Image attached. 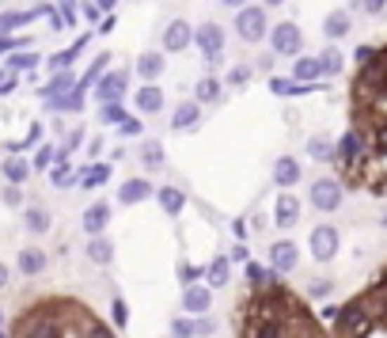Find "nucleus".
Masks as SVG:
<instances>
[{
    "label": "nucleus",
    "instance_id": "c756f323",
    "mask_svg": "<svg viewBox=\"0 0 387 338\" xmlns=\"http://www.w3.org/2000/svg\"><path fill=\"white\" fill-rule=\"evenodd\" d=\"M319 61L315 58H296V65H292V84H319Z\"/></svg>",
    "mask_w": 387,
    "mask_h": 338
},
{
    "label": "nucleus",
    "instance_id": "09e8293b",
    "mask_svg": "<svg viewBox=\"0 0 387 338\" xmlns=\"http://www.w3.org/2000/svg\"><path fill=\"white\" fill-rule=\"evenodd\" d=\"M15 84H20V77L8 69H0V96H8V91H15Z\"/></svg>",
    "mask_w": 387,
    "mask_h": 338
},
{
    "label": "nucleus",
    "instance_id": "6e6552de",
    "mask_svg": "<svg viewBox=\"0 0 387 338\" xmlns=\"http://www.w3.org/2000/svg\"><path fill=\"white\" fill-rule=\"evenodd\" d=\"M296 262H300V247L292 240H277V243H270V270L273 274H292L296 270Z\"/></svg>",
    "mask_w": 387,
    "mask_h": 338
},
{
    "label": "nucleus",
    "instance_id": "3c124183",
    "mask_svg": "<svg viewBox=\"0 0 387 338\" xmlns=\"http://www.w3.org/2000/svg\"><path fill=\"white\" fill-rule=\"evenodd\" d=\"M228 262H251V251H247V243H235L232 247V259Z\"/></svg>",
    "mask_w": 387,
    "mask_h": 338
},
{
    "label": "nucleus",
    "instance_id": "f704fd0d",
    "mask_svg": "<svg viewBox=\"0 0 387 338\" xmlns=\"http://www.w3.org/2000/svg\"><path fill=\"white\" fill-rule=\"evenodd\" d=\"M31 20H39V8H34V12H0V39H4V34H12L15 27L31 23Z\"/></svg>",
    "mask_w": 387,
    "mask_h": 338
},
{
    "label": "nucleus",
    "instance_id": "a19ab883",
    "mask_svg": "<svg viewBox=\"0 0 387 338\" xmlns=\"http://www.w3.org/2000/svg\"><path fill=\"white\" fill-rule=\"evenodd\" d=\"M330 293H334V281H327V278H315L308 285V300H327Z\"/></svg>",
    "mask_w": 387,
    "mask_h": 338
},
{
    "label": "nucleus",
    "instance_id": "de8ad7c7",
    "mask_svg": "<svg viewBox=\"0 0 387 338\" xmlns=\"http://www.w3.org/2000/svg\"><path fill=\"white\" fill-rule=\"evenodd\" d=\"M80 15H84V20H88V23H103V8L96 4V0H84Z\"/></svg>",
    "mask_w": 387,
    "mask_h": 338
},
{
    "label": "nucleus",
    "instance_id": "9b49d317",
    "mask_svg": "<svg viewBox=\"0 0 387 338\" xmlns=\"http://www.w3.org/2000/svg\"><path fill=\"white\" fill-rule=\"evenodd\" d=\"M273 224L277 228H296L300 224V198L296 194H277V202H273Z\"/></svg>",
    "mask_w": 387,
    "mask_h": 338
},
{
    "label": "nucleus",
    "instance_id": "aec40b11",
    "mask_svg": "<svg viewBox=\"0 0 387 338\" xmlns=\"http://www.w3.org/2000/svg\"><path fill=\"white\" fill-rule=\"evenodd\" d=\"M0 175H4V183L8 186H23L27 179H31V164H27V160L23 156H8L4 160V164H0Z\"/></svg>",
    "mask_w": 387,
    "mask_h": 338
},
{
    "label": "nucleus",
    "instance_id": "5fc2aeb1",
    "mask_svg": "<svg viewBox=\"0 0 387 338\" xmlns=\"http://www.w3.org/2000/svg\"><path fill=\"white\" fill-rule=\"evenodd\" d=\"M232 232H235V240H240V243L247 240V224H243V221H235V224H232Z\"/></svg>",
    "mask_w": 387,
    "mask_h": 338
},
{
    "label": "nucleus",
    "instance_id": "423d86ee",
    "mask_svg": "<svg viewBox=\"0 0 387 338\" xmlns=\"http://www.w3.org/2000/svg\"><path fill=\"white\" fill-rule=\"evenodd\" d=\"M308 198H311V205H315L319 213H334V209H342L346 190H342V183H338V179H315Z\"/></svg>",
    "mask_w": 387,
    "mask_h": 338
},
{
    "label": "nucleus",
    "instance_id": "680f3d73",
    "mask_svg": "<svg viewBox=\"0 0 387 338\" xmlns=\"http://www.w3.org/2000/svg\"><path fill=\"white\" fill-rule=\"evenodd\" d=\"M0 323H4V312H0Z\"/></svg>",
    "mask_w": 387,
    "mask_h": 338
},
{
    "label": "nucleus",
    "instance_id": "f8f14e48",
    "mask_svg": "<svg viewBox=\"0 0 387 338\" xmlns=\"http://www.w3.org/2000/svg\"><path fill=\"white\" fill-rule=\"evenodd\" d=\"M190 42H194V27L186 23V20H175V23H167V31H164V50H159V53H183Z\"/></svg>",
    "mask_w": 387,
    "mask_h": 338
},
{
    "label": "nucleus",
    "instance_id": "7ed1b4c3",
    "mask_svg": "<svg viewBox=\"0 0 387 338\" xmlns=\"http://www.w3.org/2000/svg\"><path fill=\"white\" fill-rule=\"evenodd\" d=\"M235 31H240V39L251 42V46L262 42V39H266V31H270L266 8H254V4L240 8V12H235Z\"/></svg>",
    "mask_w": 387,
    "mask_h": 338
},
{
    "label": "nucleus",
    "instance_id": "c03bdc74",
    "mask_svg": "<svg viewBox=\"0 0 387 338\" xmlns=\"http://www.w3.org/2000/svg\"><path fill=\"white\" fill-rule=\"evenodd\" d=\"M27 42H31V39H20V34H4V39H0V58H4V53H15V50H23Z\"/></svg>",
    "mask_w": 387,
    "mask_h": 338
},
{
    "label": "nucleus",
    "instance_id": "4d7b16f0",
    "mask_svg": "<svg viewBox=\"0 0 387 338\" xmlns=\"http://www.w3.org/2000/svg\"><path fill=\"white\" fill-rule=\"evenodd\" d=\"M224 4H228V8H235V12H240V8H247V0H224Z\"/></svg>",
    "mask_w": 387,
    "mask_h": 338
},
{
    "label": "nucleus",
    "instance_id": "2f4dec72",
    "mask_svg": "<svg viewBox=\"0 0 387 338\" xmlns=\"http://www.w3.org/2000/svg\"><path fill=\"white\" fill-rule=\"evenodd\" d=\"M315 61H319V72H323V77H338V72L346 69V58H342V50H338V46H327Z\"/></svg>",
    "mask_w": 387,
    "mask_h": 338
},
{
    "label": "nucleus",
    "instance_id": "5701e85b",
    "mask_svg": "<svg viewBox=\"0 0 387 338\" xmlns=\"http://www.w3.org/2000/svg\"><path fill=\"white\" fill-rule=\"evenodd\" d=\"M107 69H110V53H107V50H99L96 58H91V65L84 69V77H77V88H80V91L96 88V84H99V77H103Z\"/></svg>",
    "mask_w": 387,
    "mask_h": 338
},
{
    "label": "nucleus",
    "instance_id": "6e6d98bb",
    "mask_svg": "<svg viewBox=\"0 0 387 338\" xmlns=\"http://www.w3.org/2000/svg\"><path fill=\"white\" fill-rule=\"evenodd\" d=\"M8 281H12V270H8L4 262H0V289H8Z\"/></svg>",
    "mask_w": 387,
    "mask_h": 338
},
{
    "label": "nucleus",
    "instance_id": "864d4df0",
    "mask_svg": "<svg viewBox=\"0 0 387 338\" xmlns=\"http://www.w3.org/2000/svg\"><path fill=\"white\" fill-rule=\"evenodd\" d=\"M353 58H357V65H368V61L376 58V50H372V46H357V53H353Z\"/></svg>",
    "mask_w": 387,
    "mask_h": 338
},
{
    "label": "nucleus",
    "instance_id": "f257e3e1",
    "mask_svg": "<svg viewBox=\"0 0 387 338\" xmlns=\"http://www.w3.org/2000/svg\"><path fill=\"white\" fill-rule=\"evenodd\" d=\"M8 338H118L96 308L69 293H39L23 300L8 323Z\"/></svg>",
    "mask_w": 387,
    "mask_h": 338
},
{
    "label": "nucleus",
    "instance_id": "473e14b6",
    "mask_svg": "<svg viewBox=\"0 0 387 338\" xmlns=\"http://www.w3.org/2000/svg\"><path fill=\"white\" fill-rule=\"evenodd\" d=\"M42 65V58L34 50H15L8 53V72H34Z\"/></svg>",
    "mask_w": 387,
    "mask_h": 338
},
{
    "label": "nucleus",
    "instance_id": "e433bc0d",
    "mask_svg": "<svg viewBox=\"0 0 387 338\" xmlns=\"http://www.w3.org/2000/svg\"><path fill=\"white\" fill-rule=\"evenodd\" d=\"M251 77H254V69H251V65H232V69H228V77H224V84H228V88H247Z\"/></svg>",
    "mask_w": 387,
    "mask_h": 338
},
{
    "label": "nucleus",
    "instance_id": "2eb2a0df",
    "mask_svg": "<svg viewBox=\"0 0 387 338\" xmlns=\"http://www.w3.org/2000/svg\"><path fill=\"white\" fill-rule=\"evenodd\" d=\"M156 194V186L148 183V179H126L118 186V205H140V202H148Z\"/></svg>",
    "mask_w": 387,
    "mask_h": 338
},
{
    "label": "nucleus",
    "instance_id": "dca6fc26",
    "mask_svg": "<svg viewBox=\"0 0 387 338\" xmlns=\"http://www.w3.org/2000/svg\"><path fill=\"white\" fill-rule=\"evenodd\" d=\"M107 224H110V202H91L88 209H84V232H88V240L103 236Z\"/></svg>",
    "mask_w": 387,
    "mask_h": 338
},
{
    "label": "nucleus",
    "instance_id": "72a5a7b5",
    "mask_svg": "<svg viewBox=\"0 0 387 338\" xmlns=\"http://www.w3.org/2000/svg\"><path fill=\"white\" fill-rule=\"evenodd\" d=\"M140 160H145L148 171L167 167V152H164V145H159V141H145V145H140Z\"/></svg>",
    "mask_w": 387,
    "mask_h": 338
},
{
    "label": "nucleus",
    "instance_id": "4c0bfd02",
    "mask_svg": "<svg viewBox=\"0 0 387 338\" xmlns=\"http://www.w3.org/2000/svg\"><path fill=\"white\" fill-rule=\"evenodd\" d=\"M99 118L107 122V126H122L129 115H126V107H122V103H103V107H99Z\"/></svg>",
    "mask_w": 387,
    "mask_h": 338
},
{
    "label": "nucleus",
    "instance_id": "79ce46f5",
    "mask_svg": "<svg viewBox=\"0 0 387 338\" xmlns=\"http://www.w3.org/2000/svg\"><path fill=\"white\" fill-rule=\"evenodd\" d=\"M50 167H53V145H42L39 152H34L31 171H46V175H50Z\"/></svg>",
    "mask_w": 387,
    "mask_h": 338
},
{
    "label": "nucleus",
    "instance_id": "7c9ffc66",
    "mask_svg": "<svg viewBox=\"0 0 387 338\" xmlns=\"http://www.w3.org/2000/svg\"><path fill=\"white\" fill-rule=\"evenodd\" d=\"M221 91H224V84L216 77H202L197 88H194V103L197 107H202V103H221Z\"/></svg>",
    "mask_w": 387,
    "mask_h": 338
},
{
    "label": "nucleus",
    "instance_id": "f03ea898",
    "mask_svg": "<svg viewBox=\"0 0 387 338\" xmlns=\"http://www.w3.org/2000/svg\"><path fill=\"white\" fill-rule=\"evenodd\" d=\"M308 247H311V259L315 262H334L338 251H342V232H338L334 224H315Z\"/></svg>",
    "mask_w": 387,
    "mask_h": 338
},
{
    "label": "nucleus",
    "instance_id": "6ab92c4d",
    "mask_svg": "<svg viewBox=\"0 0 387 338\" xmlns=\"http://www.w3.org/2000/svg\"><path fill=\"white\" fill-rule=\"evenodd\" d=\"M72 88H77V72H72V69H61V72H53V77L42 84V99H58V96H69Z\"/></svg>",
    "mask_w": 387,
    "mask_h": 338
},
{
    "label": "nucleus",
    "instance_id": "bf43d9fd",
    "mask_svg": "<svg viewBox=\"0 0 387 338\" xmlns=\"http://www.w3.org/2000/svg\"><path fill=\"white\" fill-rule=\"evenodd\" d=\"M266 4H270V8H277V4H285V0H266Z\"/></svg>",
    "mask_w": 387,
    "mask_h": 338
},
{
    "label": "nucleus",
    "instance_id": "8fccbe9b",
    "mask_svg": "<svg viewBox=\"0 0 387 338\" xmlns=\"http://www.w3.org/2000/svg\"><path fill=\"white\" fill-rule=\"evenodd\" d=\"M118 129H122V137H137L140 134V118H126Z\"/></svg>",
    "mask_w": 387,
    "mask_h": 338
},
{
    "label": "nucleus",
    "instance_id": "a18cd8bd",
    "mask_svg": "<svg viewBox=\"0 0 387 338\" xmlns=\"http://www.w3.org/2000/svg\"><path fill=\"white\" fill-rule=\"evenodd\" d=\"M0 202H4L8 209H20V205H23V194H20V186H4V190H0Z\"/></svg>",
    "mask_w": 387,
    "mask_h": 338
},
{
    "label": "nucleus",
    "instance_id": "a878e982",
    "mask_svg": "<svg viewBox=\"0 0 387 338\" xmlns=\"http://www.w3.org/2000/svg\"><path fill=\"white\" fill-rule=\"evenodd\" d=\"M197 122H202V107L190 99V103H178L175 107V115H171V129L175 134H183V129H194Z\"/></svg>",
    "mask_w": 387,
    "mask_h": 338
},
{
    "label": "nucleus",
    "instance_id": "603ef678",
    "mask_svg": "<svg viewBox=\"0 0 387 338\" xmlns=\"http://www.w3.org/2000/svg\"><path fill=\"white\" fill-rule=\"evenodd\" d=\"M361 8H365L368 15H380L383 8H387V0H361Z\"/></svg>",
    "mask_w": 387,
    "mask_h": 338
},
{
    "label": "nucleus",
    "instance_id": "cd10ccee",
    "mask_svg": "<svg viewBox=\"0 0 387 338\" xmlns=\"http://www.w3.org/2000/svg\"><path fill=\"white\" fill-rule=\"evenodd\" d=\"M110 259H114V243L107 236H91L88 240V262H96V266H110Z\"/></svg>",
    "mask_w": 387,
    "mask_h": 338
},
{
    "label": "nucleus",
    "instance_id": "ea45409f",
    "mask_svg": "<svg viewBox=\"0 0 387 338\" xmlns=\"http://www.w3.org/2000/svg\"><path fill=\"white\" fill-rule=\"evenodd\" d=\"M39 141H42V122H31V129H27V137H23V141H15V145H12V152L20 156L23 148H34V145H39Z\"/></svg>",
    "mask_w": 387,
    "mask_h": 338
},
{
    "label": "nucleus",
    "instance_id": "13d9d810",
    "mask_svg": "<svg viewBox=\"0 0 387 338\" xmlns=\"http://www.w3.org/2000/svg\"><path fill=\"white\" fill-rule=\"evenodd\" d=\"M96 4L103 8V12H110V8H114V4H118V0H96Z\"/></svg>",
    "mask_w": 387,
    "mask_h": 338
},
{
    "label": "nucleus",
    "instance_id": "4468645a",
    "mask_svg": "<svg viewBox=\"0 0 387 338\" xmlns=\"http://www.w3.org/2000/svg\"><path fill=\"white\" fill-rule=\"evenodd\" d=\"M202 281H205L209 289H224V285L232 281V262L224 259V255H213V259L202 266Z\"/></svg>",
    "mask_w": 387,
    "mask_h": 338
},
{
    "label": "nucleus",
    "instance_id": "37998d69",
    "mask_svg": "<svg viewBox=\"0 0 387 338\" xmlns=\"http://www.w3.org/2000/svg\"><path fill=\"white\" fill-rule=\"evenodd\" d=\"M178 281H183V285H197V281H202V266H194V262H178Z\"/></svg>",
    "mask_w": 387,
    "mask_h": 338
},
{
    "label": "nucleus",
    "instance_id": "393cba45",
    "mask_svg": "<svg viewBox=\"0 0 387 338\" xmlns=\"http://www.w3.org/2000/svg\"><path fill=\"white\" fill-rule=\"evenodd\" d=\"M88 42H91V31H88V34H80V39H77V42H72V46H69V50H61V53H53V58H50V69H53V72H61V69H72V61H77V58H80V53H84V50H88Z\"/></svg>",
    "mask_w": 387,
    "mask_h": 338
},
{
    "label": "nucleus",
    "instance_id": "c85d7f7f",
    "mask_svg": "<svg viewBox=\"0 0 387 338\" xmlns=\"http://www.w3.org/2000/svg\"><path fill=\"white\" fill-rule=\"evenodd\" d=\"M107 179H110V164H88V167L77 175V183L84 186V190H96V186H103Z\"/></svg>",
    "mask_w": 387,
    "mask_h": 338
},
{
    "label": "nucleus",
    "instance_id": "0eeeda50",
    "mask_svg": "<svg viewBox=\"0 0 387 338\" xmlns=\"http://www.w3.org/2000/svg\"><path fill=\"white\" fill-rule=\"evenodd\" d=\"M129 91V72L126 69H114V72H103L99 84H96V99L99 103H122Z\"/></svg>",
    "mask_w": 387,
    "mask_h": 338
},
{
    "label": "nucleus",
    "instance_id": "f3484780",
    "mask_svg": "<svg viewBox=\"0 0 387 338\" xmlns=\"http://www.w3.org/2000/svg\"><path fill=\"white\" fill-rule=\"evenodd\" d=\"M133 72L145 84H156L159 77H164V53L159 50H145V53H137V65H133Z\"/></svg>",
    "mask_w": 387,
    "mask_h": 338
},
{
    "label": "nucleus",
    "instance_id": "39448f33",
    "mask_svg": "<svg viewBox=\"0 0 387 338\" xmlns=\"http://www.w3.org/2000/svg\"><path fill=\"white\" fill-rule=\"evenodd\" d=\"M202 50V58L209 61V65H221V53H224V27L221 23H202V27H194V42Z\"/></svg>",
    "mask_w": 387,
    "mask_h": 338
},
{
    "label": "nucleus",
    "instance_id": "1a4fd4ad",
    "mask_svg": "<svg viewBox=\"0 0 387 338\" xmlns=\"http://www.w3.org/2000/svg\"><path fill=\"white\" fill-rule=\"evenodd\" d=\"M213 331H216V323L209 316H178V319H171L175 338H209Z\"/></svg>",
    "mask_w": 387,
    "mask_h": 338
},
{
    "label": "nucleus",
    "instance_id": "e2e57ef3",
    "mask_svg": "<svg viewBox=\"0 0 387 338\" xmlns=\"http://www.w3.org/2000/svg\"><path fill=\"white\" fill-rule=\"evenodd\" d=\"M65 4H72V0H65Z\"/></svg>",
    "mask_w": 387,
    "mask_h": 338
},
{
    "label": "nucleus",
    "instance_id": "b1692460",
    "mask_svg": "<svg viewBox=\"0 0 387 338\" xmlns=\"http://www.w3.org/2000/svg\"><path fill=\"white\" fill-rule=\"evenodd\" d=\"M152 198L159 202V209H164L167 217H178V213L186 209V194L178 190V186H159V190L152 194Z\"/></svg>",
    "mask_w": 387,
    "mask_h": 338
},
{
    "label": "nucleus",
    "instance_id": "4be33fe9",
    "mask_svg": "<svg viewBox=\"0 0 387 338\" xmlns=\"http://www.w3.org/2000/svg\"><path fill=\"white\" fill-rule=\"evenodd\" d=\"M349 31H353V20H349V12H346V8H334V12H330L327 20H323V34H327L330 42L346 39Z\"/></svg>",
    "mask_w": 387,
    "mask_h": 338
},
{
    "label": "nucleus",
    "instance_id": "9d476101",
    "mask_svg": "<svg viewBox=\"0 0 387 338\" xmlns=\"http://www.w3.org/2000/svg\"><path fill=\"white\" fill-rule=\"evenodd\" d=\"M209 308H213V289L209 285H186L183 289V312L186 316H209Z\"/></svg>",
    "mask_w": 387,
    "mask_h": 338
},
{
    "label": "nucleus",
    "instance_id": "58836bf2",
    "mask_svg": "<svg viewBox=\"0 0 387 338\" xmlns=\"http://www.w3.org/2000/svg\"><path fill=\"white\" fill-rule=\"evenodd\" d=\"M308 156L327 160V164H330V160H334V145H330L327 137H311V141H308Z\"/></svg>",
    "mask_w": 387,
    "mask_h": 338
},
{
    "label": "nucleus",
    "instance_id": "a211bd4d",
    "mask_svg": "<svg viewBox=\"0 0 387 338\" xmlns=\"http://www.w3.org/2000/svg\"><path fill=\"white\" fill-rule=\"evenodd\" d=\"M15 266H20L23 278H39V274H46V266H50V255H46L42 247H23Z\"/></svg>",
    "mask_w": 387,
    "mask_h": 338
},
{
    "label": "nucleus",
    "instance_id": "49530a36",
    "mask_svg": "<svg viewBox=\"0 0 387 338\" xmlns=\"http://www.w3.org/2000/svg\"><path fill=\"white\" fill-rule=\"evenodd\" d=\"M84 134H88V129H80V126H77V129H69V137H65V145H61V148L72 156V152H77V148L84 145Z\"/></svg>",
    "mask_w": 387,
    "mask_h": 338
},
{
    "label": "nucleus",
    "instance_id": "20e7f679",
    "mask_svg": "<svg viewBox=\"0 0 387 338\" xmlns=\"http://www.w3.org/2000/svg\"><path fill=\"white\" fill-rule=\"evenodd\" d=\"M300 50H304V31L296 23L285 20L270 31V53H277V58H300Z\"/></svg>",
    "mask_w": 387,
    "mask_h": 338
},
{
    "label": "nucleus",
    "instance_id": "bb28decb",
    "mask_svg": "<svg viewBox=\"0 0 387 338\" xmlns=\"http://www.w3.org/2000/svg\"><path fill=\"white\" fill-rule=\"evenodd\" d=\"M50 209H46V205H27L23 209V228L27 232H34V236H46V232H50Z\"/></svg>",
    "mask_w": 387,
    "mask_h": 338
},
{
    "label": "nucleus",
    "instance_id": "ddd939ff",
    "mask_svg": "<svg viewBox=\"0 0 387 338\" xmlns=\"http://www.w3.org/2000/svg\"><path fill=\"white\" fill-rule=\"evenodd\" d=\"M300 175H304V167H300L296 156H277V164H273V183H277L281 190H292V186L300 183Z\"/></svg>",
    "mask_w": 387,
    "mask_h": 338
},
{
    "label": "nucleus",
    "instance_id": "412c9836",
    "mask_svg": "<svg viewBox=\"0 0 387 338\" xmlns=\"http://www.w3.org/2000/svg\"><path fill=\"white\" fill-rule=\"evenodd\" d=\"M133 103L140 115H159L164 110V91H159V84H145V88H137Z\"/></svg>",
    "mask_w": 387,
    "mask_h": 338
},
{
    "label": "nucleus",
    "instance_id": "052dcab7",
    "mask_svg": "<svg viewBox=\"0 0 387 338\" xmlns=\"http://www.w3.org/2000/svg\"><path fill=\"white\" fill-rule=\"evenodd\" d=\"M380 224H383V228H387V209H383V217H380Z\"/></svg>",
    "mask_w": 387,
    "mask_h": 338
},
{
    "label": "nucleus",
    "instance_id": "c9c22d12",
    "mask_svg": "<svg viewBox=\"0 0 387 338\" xmlns=\"http://www.w3.org/2000/svg\"><path fill=\"white\" fill-rule=\"evenodd\" d=\"M110 327H118V331H126V327H129V304H126V297L110 300Z\"/></svg>",
    "mask_w": 387,
    "mask_h": 338
}]
</instances>
